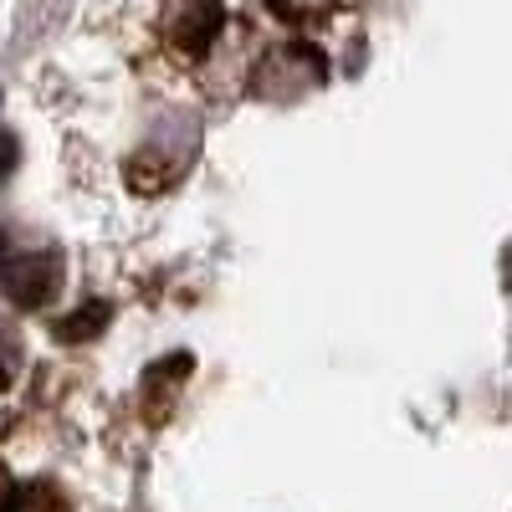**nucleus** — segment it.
<instances>
[{
    "mask_svg": "<svg viewBox=\"0 0 512 512\" xmlns=\"http://www.w3.org/2000/svg\"><path fill=\"white\" fill-rule=\"evenodd\" d=\"M221 26H226L221 0H169L164 6V36L175 41L180 52H190V57H200L210 41L221 36Z\"/></svg>",
    "mask_w": 512,
    "mask_h": 512,
    "instance_id": "3",
    "label": "nucleus"
},
{
    "mask_svg": "<svg viewBox=\"0 0 512 512\" xmlns=\"http://www.w3.org/2000/svg\"><path fill=\"white\" fill-rule=\"evenodd\" d=\"M190 164H195V134L185 144H159L154 139V144H144L134 159H128L123 175H128V185H134L139 195H159V190L175 185Z\"/></svg>",
    "mask_w": 512,
    "mask_h": 512,
    "instance_id": "4",
    "label": "nucleus"
},
{
    "mask_svg": "<svg viewBox=\"0 0 512 512\" xmlns=\"http://www.w3.org/2000/svg\"><path fill=\"white\" fill-rule=\"evenodd\" d=\"M108 328V303H88L77 308V318H62L57 323V338H67V344H82V338H93Z\"/></svg>",
    "mask_w": 512,
    "mask_h": 512,
    "instance_id": "6",
    "label": "nucleus"
},
{
    "mask_svg": "<svg viewBox=\"0 0 512 512\" xmlns=\"http://www.w3.org/2000/svg\"><path fill=\"white\" fill-rule=\"evenodd\" d=\"M0 287L16 308H47L62 287V251H11L0 236Z\"/></svg>",
    "mask_w": 512,
    "mask_h": 512,
    "instance_id": "1",
    "label": "nucleus"
},
{
    "mask_svg": "<svg viewBox=\"0 0 512 512\" xmlns=\"http://www.w3.org/2000/svg\"><path fill=\"white\" fill-rule=\"evenodd\" d=\"M16 159H21V149H16V139L6 134V128H0V180H6V175H11V169H16Z\"/></svg>",
    "mask_w": 512,
    "mask_h": 512,
    "instance_id": "8",
    "label": "nucleus"
},
{
    "mask_svg": "<svg viewBox=\"0 0 512 512\" xmlns=\"http://www.w3.org/2000/svg\"><path fill=\"white\" fill-rule=\"evenodd\" d=\"M16 369H21V338L11 323H0V390H11Z\"/></svg>",
    "mask_w": 512,
    "mask_h": 512,
    "instance_id": "7",
    "label": "nucleus"
},
{
    "mask_svg": "<svg viewBox=\"0 0 512 512\" xmlns=\"http://www.w3.org/2000/svg\"><path fill=\"white\" fill-rule=\"evenodd\" d=\"M323 82V57L313 47H282L262 62V72H256V93L272 98V103H292L313 93Z\"/></svg>",
    "mask_w": 512,
    "mask_h": 512,
    "instance_id": "2",
    "label": "nucleus"
},
{
    "mask_svg": "<svg viewBox=\"0 0 512 512\" xmlns=\"http://www.w3.org/2000/svg\"><path fill=\"white\" fill-rule=\"evenodd\" d=\"M11 502H16V477L6 472V461H0V512H11Z\"/></svg>",
    "mask_w": 512,
    "mask_h": 512,
    "instance_id": "9",
    "label": "nucleus"
},
{
    "mask_svg": "<svg viewBox=\"0 0 512 512\" xmlns=\"http://www.w3.org/2000/svg\"><path fill=\"white\" fill-rule=\"evenodd\" d=\"M11 512H67V497L57 482H26V487H16Z\"/></svg>",
    "mask_w": 512,
    "mask_h": 512,
    "instance_id": "5",
    "label": "nucleus"
}]
</instances>
